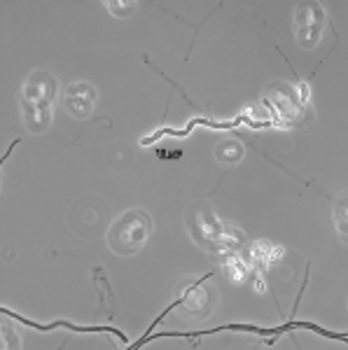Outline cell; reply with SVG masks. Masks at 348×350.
I'll use <instances>...</instances> for the list:
<instances>
[{
	"instance_id": "obj_1",
	"label": "cell",
	"mask_w": 348,
	"mask_h": 350,
	"mask_svg": "<svg viewBox=\"0 0 348 350\" xmlns=\"http://www.w3.org/2000/svg\"><path fill=\"white\" fill-rule=\"evenodd\" d=\"M56 80L49 72L36 70L28 75L19 92V108L31 133H44L52 124V108L56 98Z\"/></svg>"
},
{
	"instance_id": "obj_2",
	"label": "cell",
	"mask_w": 348,
	"mask_h": 350,
	"mask_svg": "<svg viewBox=\"0 0 348 350\" xmlns=\"http://www.w3.org/2000/svg\"><path fill=\"white\" fill-rule=\"evenodd\" d=\"M152 217L143 211V208H131V211L122 213L108 229V247L120 257L138 255L148 241L152 239Z\"/></svg>"
},
{
	"instance_id": "obj_3",
	"label": "cell",
	"mask_w": 348,
	"mask_h": 350,
	"mask_svg": "<svg viewBox=\"0 0 348 350\" xmlns=\"http://www.w3.org/2000/svg\"><path fill=\"white\" fill-rule=\"evenodd\" d=\"M325 14L321 3H299L295 10V36L302 49H316L325 36Z\"/></svg>"
},
{
	"instance_id": "obj_4",
	"label": "cell",
	"mask_w": 348,
	"mask_h": 350,
	"mask_svg": "<svg viewBox=\"0 0 348 350\" xmlns=\"http://www.w3.org/2000/svg\"><path fill=\"white\" fill-rule=\"evenodd\" d=\"M96 103V89L89 82H70L64 89V112H68L72 120H89Z\"/></svg>"
},
{
	"instance_id": "obj_5",
	"label": "cell",
	"mask_w": 348,
	"mask_h": 350,
	"mask_svg": "<svg viewBox=\"0 0 348 350\" xmlns=\"http://www.w3.org/2000/svg\"><path fill=\"white\" fill-rule=\"evenodd\" d=\"M180 310L183 315H187V318H206V315L211 313L213 306H211V292L206 290V287H194V292H187L185 299L180 301Z\"/></svg>"
},
{
	"instance_id": "obj_6",
	"label": "cell",
	"mask_w": 348,
	"mask_h": 350,
	"mask_svg": "<svg viewBox=\"0 0 348 350\" xmlns=\"http://www.w3.org/2000/svg\"><path fill=\"white\" fill-rule=\"evenodd\" d=\"M92 275H94V283H96L98 297H101V313L98 315H101V318L112 320V318H115V313H117L115 292H112V287H110L108 278H105V273H103V269H101V267H92Z\"/></svg>"
},
{
	"instance_id": "obj_7",
	"label": "cell",
	"mask_w": 348,
	"mask_h": 350,
	"mask_svg": "<svg viewBox=\"0 0 348 350\" xmlns=\"http://www.w3.org/2000/svg\"><path fill=\"white\" fill-rule=\"evenodd\" d=\"M213 154H215V161L220 163L222 168H229V166H237V163L243 159L245 154V148L243 143L237 138L232 140H220V143L215 145V150H213Z\"/></svg>"
},
{
	"instance_id": "obj_8",
	"label": "cell",
	"mask_w": 348,
	"mask_h": 350,
	"mask_svg": "<svg viewBox=\"0 0 348 350\" xmlns=\"http://www.w3.org/2000/svg\"><path fill=\"white\" fill-rule=\"evenodd\" d=\"M105 8H108L115 16H129V14L136 12L138 5L136 3H117V0H108V3H105Z\"/></svg>"
},
{
	"instance_id": "obj_9",
	"label": "cell",
	"mask_w": 348,
	"mask_h": 350,
	"mask_svg": "<svg viewBox=\"0 0 348 350\" xmlns=\"http://www.w3.org/2000/svg\"><path fill=\"white\" fill-rule=\"evenodd\" d=\"M334 217H336V229H339L341 241H346V208L341 211L339 203L334 206Z\"/></svg>"
}]
</instances>
